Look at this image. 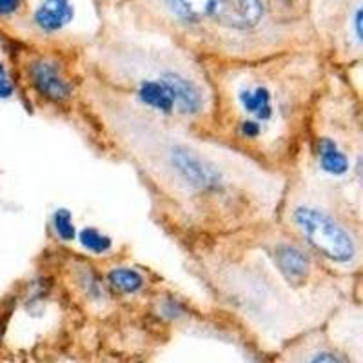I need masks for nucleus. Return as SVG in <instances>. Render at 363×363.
I'll return each instance as SVG.
<instances>
[{"instance_id": "1", "label": "nucleus", "mask_w": 363, "mask_h": 363, "mask_svg": "<svg viewBox=\"0 0 363 363\" xmlns=\"http://www.w3.org/2000/svg\"><path fill=\"white\" fill-rule=\"evenodd\" d=\"M79 116L104 151L135 171L160 227L182 247L277 220L287 177L215 136L162 118L86 73Z\"/></svg>"}, {"instance_id": "2", "label": "nucleus", "mask_w": 363, "mask_h": 363, "mask_svg": "<svg viewBox=\"0 0 363 363\" xmlns=\"http://www.w3.org/2000/svg\"><path fill=\"white\" fill-rule=\"evenodd\" d=\"M206 67L213 86L207 135L289 177L303 153L314 108L333 69L320 48L306 45Z\"/></svg>"}, {"instance_id": "3", "label": "nucleus", "mask_w": 363, "mask_h": 363, "mask_svg": "<svg viewBox=\"0 0 363 363\" xmlns=\"http://www.w3.org/2000/svg\"><path fill=\"white\" fill-rule=\"evenodd\" d=\"M260 227L200 240L184 249L220 306L258 342L278 351L294 336L325 325L340 300L303 293L285 280L262 244Z\"/></svg>"}, {"instance_id": "4", "label": "nucleus", "mask_w": 363, "mask_h": 363, "mask_svg": "<svg viewBox=\"0 0 363 363\" xmlns=\"http://www.w3.org/2000/svg\"><path fill=\"white\" fill-rule=\"evenodd\" d=\"M84 73L155 115L209 133L213 86L206 64L131 22L109 24L80 53Z\"/></svg>"}, {"instance_id": "5", "label": "nucleus", "mask_w": 363, "mask_h": 363, "mask_svg": "<svg viewBox=\"0 0 363 363\" xmlns=\"http://www.w3.org/2000/svg\"><path fill=\"white\" fill-rule=\"evenodd\" d=\"M131 22L203 64L258 60L318 45L309 22H285L269 0H131Z\"/></svg>"}, {"instance_id": "6", "label": "nucleus", "mask_w": 363, "mask_h": 363, "mask_svg": "<svg viewBox=\"0 0 363 363\" xmlns=\"http://www.w3.org/2000/svg\"><path fill=\"white\" fill-rule=\"evenodd\" d=\"M363 207L301 173L287 177L277 223L330 274L352 280L363 265Z\"/></svg>"}, {"instance_id": "7", "label": "nucleus", "mask_w": 363, "mask_h": 363, "mask_svg": "<svg viewBox=\"0 0 363 363\" xmlns=\"http://www.w3.org/2000/svg\"><path fill=\"white\" fill-rule=\"evenodd\" d=\"M294 171L363 207L362 96L345 71L330 69Z\"/></svg>"}, {"instance_id": "8", "label": "nucleus", "mask_w": 363, "mask_h": 363, "mask_svg": "<svg viewBox=\"0 0 363 363\" xmlns=\"http://www.w3.org/2000/svg\"><path fill=\"white\" fill-rule=\"evenodd\" d=\"M22 82L38 111L50 115H79L84 67L80 57L69 60L53 50L29 53L22 62Z\"/></svg>"}, {"instance_id": "9", "label": "nucleus", "mask_w": 363, "mask_h": 363, "mask_svg": "<svg viewBox=\"0 0 363 363\" xmlns=\"http://www.w3.org/2000/svg\"><path fill=\"white\" fill-rule=\"evenodd\" d=\"M271 363H362L358 356L340 345L325 325L314 327L274 351Z\"/></svg>"}, {"instance_id": "10", "label": "nucleus", "mask_w": 363, "mask_h": 363, "mask_svg": "<svg viewBox=\"0 0 363 363\" xmlns=\"http://www.w3.org/2000/svg\"><path fill=\"white\" fill-rule=\"evenodd\" d=\"M73 17L74 9L69 0H42L35 11V24L44 33H57L66 28Z\"/></svg>"}, {"instance_id": "11", "label": "nucleus", "mask_w": 363, "mask_h": 363, "mask_svg": "<svg viewBox=\"0 0 363 363\" xmlns=\"http://www.w3.org/2000/svg\"><path fill=\"white\" fill-rule=\"evenodd\" d=\"M109 285L122 294H136L144 289L145 280L142 272L131 267H115L108 274Z\"/></svg>"}, {"instance_id": "12", "label": "nucleus", "mask_w": 363, "mask_h": 363, "mask_svg": "<svg viewBox=\"0 0 363 363\" xmlns=\"http://www.w3.org/2000/svg\"><path fill=\"white\" fill-rule=\"evenodd\" d=\"M80 242H82L87 251L96 252V255H102V252L111 247V240L108 236H104L100 231H96V229H91V227L80 233Z\"/></svg>"}, {"instance_id": "13", "label": "nucleus", "mask_w": 363, "mask_h": 363, "mask_svg": "<svg viewBox=\"0 0 363 363\" xmlns=\"http://www.w3.org/2000/svg\"><path fill=\"white\" fill-rule=\"evenodd\" d=\"M55 229H57V235L62 240L69 242L74 236V227H73V218L67 213L66 209H60L55 213Z\"/></svg>"}, {"instance_id": "14", "label": "nucleus", "mask_w": 363, "mask_h": 363, "mask_svg": "<svg viewBox=\"0 0 363 363\" xmlns=\"http://www.w3.org/2000/svg\"><path fill=\"white\" fill-rule=\"evenodd\" d=\"M22 0H0V15L2 17H11L21 11Z\"/></svg>"}, {"instance_id": "15", "label": "nucleus", "mask_w": 363, "mask_h": 363, "mask_svg": "<svg viewBox=\"0 0 363 363\" xmlns=\"http://www.w3.org/2000/svg\"><path fill=\"white\" fill-rule=\"evenodd\" d=\"M13 93V84L11 80L8 79V74H6L4 66L0 64V99H8L11 96Z\"/></svg>"}]
</instances>
